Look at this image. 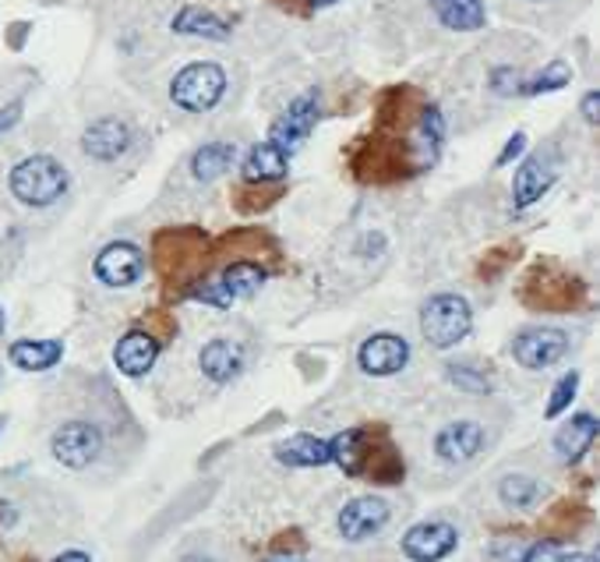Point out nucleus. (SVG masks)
Listing matches in <instances>:
<instances>
[{
  "label": "nucleus",
  "instance_id": "c9c22d12",
  "mask_svg": "<svg viewBox=\"0 0 600 562\" xmlns=\"http://www.w3.org/2000/svg\"><path fill=\"white\" fill-rule=\"evenodd\" d=\"M562 562H597V555H590V552H573V555H562Z\"/></svg>",
  "mask_w": 600,
  "mask_h": 562
},
{
  "label": "nucleus",
  "instance_id": "f3484780",
  "mask_svg": "<svg viewBox=\"0 0 600 562\" xmlns=\"http://www.w3.org/2000/svg\"><path fill=\"white\" fill-rule=\"evenodd\" d=\"M8 358H11L14 369H22V372H47L64 358V344H57V340H18V344H11Z\"/></svg>",
  "mask_w": 600,
  "mask_h": 562
},
{
  "label": "nucleus",
  "instance_id": "dca6fc26",
  "mask_svg": "<svg viewBox=\"0 0 600 562\" xmlns=\"http://www.w3.org/2000/svg\"><path fill=\"white\" fill-rule=\"evenodd\" d=\"M435 11V18L452 33H477L488 22L484 0H427Z\"/></svg>",
  "mask_w": 600,
  "mask_h": 562
},
{
  "label": "nucleus",
  "instance_id": "bb28decb",
  "mask_svg": "<svg viewBox=\"0 0 600 562\" xmlns=\"http://www.w3.org/2000/svg\"><path fill=\"white\" fill-rule=\"evenodd\" d=\"M446 378L452 386H460L466 392H491V378L484 375L477 364H449Z\"/></svg>",
  "mask_w": 600,
  "mask_h": 562
},
{
  "label": "nucleus",
  "instance_id": "e433bc0d",
  "mask_svg": "<svg viewBox=\"0 0 600 562\" xmlns=\"http://www.w3.org/2000/svg\"><path fill=\"white\" fill-rule=\"evenodd\" d=\"M336 0H308V8H333Z\"/></svg>",
  "mask_w": 600,
  "mask_h": 562
},
{
  "label": "nucleus",
  "instance_id": "473e14b6",
  "mask_svg": "<svg viewBox=\"0 0 600 562\" xmlns=\"http://www.w3.org/2000/svg\"><path fill=\"white\" fill-rule=\"evenodd\" d=\"M18 121H22V103L14 100V103H8L4 110H0V135H4V132H11V128H14V124H18Z\"/></svg>",
  "mask_w": 600,
  "mask_h": 562
},
{
  "label": "nucleus",
  "instance_id": "c85d7f7f",
  "mask_svg": "<svg viewBox=\"0 0 600 562\" xmlns=\"http://www.w3.org/2000/svg\"><path fill=\"white\" fill-rule=\"evenodd\" d=\"M520 86H523V75L516 67H495L491 72V92L498 96H520Z\"/></svg>",
  "mask_w": 600,
  "mask_h": 562
},
{
  "label": "nucleus",
  "instance_id": "f704fd0d",
  "mask_svg": "<svg viewBox=\"0 0 600 562\" xmlns=\"http://www.w3.org/2000/svg\"><path fill=\"white\" fill-rule=\"evenodd\" d=\"M265 562H304V559H300V552H276V555H268Z\"/></svg>",
  "mask_w": 600,
  "mask_h": 562
},
{
  "label": "nucleus",
  "instance_id": "ddd939ff",
  "mask_svg": "<svg viewBox=\"0 0 600 562\" xmlns=\"http://www.w3.org/2000/svg\"><path fill=\"white\" fill-rule=\"evenodd\" d=\"M484 428L477 421H455V425H446L435 435V453L446 463H470L480 449H484Z\"/></svg>",
  "mask_w": 600,
  "mask_h": 562
},
{
  "label": "nucleus",
  "instance_id": "4c0bfd02",
  "mask_svg": "<svg viewBox=\"0 0 600 562\" xmlns=\"http://www.w3.org/2000/svg\"><path fill=\"white\" fill-rule=\"evenodd\" d=\"M0 329H4V312H0Z\"/></svg>",
  "mask_w": 600,
  "mask_h": 562
},
{
  "label": "nucleus",
  "instance_id": "4468645a",
  "mask_svg": "<svg viewBox=\"0 0 600 562\" xmlns=\"http://www.w3.org/2000/svg\"><path fill=\"white\" fill-rule=\"evenodd\" d=\"M155 358H160V344H155V336L146 333V329H132L127 336H121L117 347H113V361H117V369L127 378L149 375Z\"/></svg>",
  "mask_w": 600,
  "mask_h": 562
},
{
  "label": "nucleus",
  "instance_id": "412c9836",
  "mask_svg": "<svg viewBox=\"0 0 600 562\" xmlns=\"http://www.w3.org/2000/svg\"><path fill=\"white\" fill-rule=\"evenodd\" d=\"M276 460L287 463V467H325L328 463V439L293 435V439L276 446Z\"/></svg>",
  "mask_w": 600,
  "mask_h": 562
},
{
  "label": "nucleus",
  "instance_id": "a878e982",
  "mask_svg": "<svg viewBox=\"0 0 600 562\" xmlns=\"http://www.w3.org/2000/svg\"><path fill=\"white\" fill-rule=\"evenodd\" d=\"M573 82V67L565 61H551L545 72H537L534 78H526L520 86V96H540V92H559Z\"/></svg>",
  "mask_w": 600,
  "mask_h": 562
},
{
  "label": "nucleus",
  "instance_id": "2eb2a0df",
  "mask_svg": "<svg viewBox=\"0 0 600 562\" xmlns=\"http://www.w3.org/2000/svg\"><path fill=\"white\" fill-rule=\"evenodd\" d=\"M198 364L212 383H234L245 369V347L234 340H209L198 354Z\"/></svg>",
  "mask_w": 600,
  "mask_h": 562
},
{
  "label": "nucleus",
  "instance_id": "20e7f679",
  "mask_svg": "<svg viewBox=\"0 0 600 562\" xmlns=\"http://www.w3.org/2000/svg\"><path fill=\"white\" fill-rule=\"evenodd\" d=\"M318 117H322V96H318V89L300 92L297 100L276 117L273 132H268V146H276V149L283 152V157L290 160L293 152L311 138V132H314V124H318Z\"/></svg>",
  "mask_w": 600,
  "mask_h": 562
},
{
  "label": "nucleus",
  "instance_id": "7ed1b4c3",
  "mask_svg": "<svg viewBox=\"0 0 600 562\" xmlns=\"http://www.w3.org/2000/svg\"><path fill=\"white\" fill-rule=\"evenodd\" d=\"M226 92V72L212 61H195L188 67H180L170 82V100L174 107L188 110V114H205L212 110Z\"/></svg>",
  "mask_w": 600,
  "mask_h": 562
},
{
  "label": "nucleus",
  "instance_id": "39448f33",
  "mask_svg": "<svg viewBox=\"0 0 600 562\" xmlns=\"http://www.w3.org/2000/svg\"><path fill=\"white\" fill-rule=\"evenodd\" d=\"M50 453L61 467L85 471L89 463L99 460V453H103V432H99L92 421H67V425L53 432Z\"/></svg>",
  "mask_w": 600,
  "mask_h": 562
},
{
  "label": "nucleus",
  "instance_id": "a211bd4d",
  "mask_svg": "<svg viewBox=\"0 0 600 562\" xmlns=\"http://www.w3.org/2000/svg\"><path fill=\"white\" fill-rule=\"evenodd\" d=\"M290 171V160L283 157L276 146H251V152L245 157V180L248 185H265V180H283Z\"/></svg>",
  "mask_w": 600,
  "mask_h": 562
},
{
  "label": "nucleus",
  "instance_id": "393cba45",
  "mask_svg": "<svg viewBox=\"0 0 600 562\" xmlns=\"http://www.w3.org/2000/svg\"><path fill=\"white\" fill-rule=\"evenodd\" d=\"M498 499H502L509 510H530L540 499V485L526 474H509L502 477V485H498Z\"/></svg>",
  "mask_w": 600,
  "mask_h": 562
},
{
  "label": "nucleus",
  "instance_id": "72a5a7b5",
  "mask_svg": "<svg viewBox=\"0 0 600 562\" xmlns=\"http://www.w3.org/2000/svg\"><path fill=\"white\" fill-rule=\"evenodd\" d=\"M53 562H92V559L85 555V552H78V548H71V552H61Z\"/></svg>",
  "mask_w": 600,
  "mask_h": 562
},
{
  "label": "nucleus",
  "instance_id": "423d86ee",
  "mask_svg": "<svg viewBox=\"0 0 600 562\" xmlns=\"http://www.w3.org/2000/svg\"><path fill=\"white\" fill-rule=\"evenodd\" d=\"M565 354H568V333L562 329L537 326V329L516 333V340H512V358L530 372H545L551 364H559Z\"/></svg>",
  "mask_w": 600,
  "mask_h": 562
},
{
  "label": "nucleus",
  "instance_id": "c756f323",
  "mask_svg": "<svg viewBox=\"0 0 600 562\" xmlns=\"http://www.w3.org/2000/svg\"><path fill=\"white\" fill-rule=\"evenodd\" d=\"M523 562H562V548L559 541H537L530 552L523 555Z\"/></svg>",
  "mask_w": 600,
  "mask_h": 562
},
{
  "label": "nucleus",
  "instance_id": "2f4dec72",
  "mask_svg": "<svg viewBox=\"0 0 600 562\" xmlns=\"http://www.w3.org/2000/svg\"><path fill=\"white\" fill-rule=\"evenodd\" d=\"M579 110H583V121H587V124H597V121H600V92H587V96H583Z\"/></svg>",
  "mask_w": 600,
  "mask_h": 562
},
{
  "label": "nucleus",
  "instance_id": "f03ea898",
  "mask_svg": "<svg viewBox=\"0 0 600 562\" xmlns=\"http://www.w3.org/2000/svg\"><path fill=\"white\" fill-rule=\"evenodd\" d=\"M470 326H474V315H470V304L460 294H435V298H427V304L421 308V333H424V340L438 350L463 344Z\"/></svg>",
  "mask_w": 600,
  "mask_h": 562
},
{
  "label": "nucleus",
  "instance_id": "f8f14e48",
  "mask_svg": "<svg viewBox=\"0 0 600 562\" xmlns=\"http://www.w3.org/2000/svg\"><path fill=\"white\" fill-rule=\"evenodd\" d=\"M132 149V128L117 117H99L82 135V152L96 163H113Z\"/></svg>",
  "mask_w": 600,
  "mask_h": 562
},
{
  "label": "nucleus",
  "instance_id": "b1692460",
  "mask_svg": "<svg viewBox=\"0 0 600 562\" xmlns=\"http://www.w3.org/2000/svg\"><path fill=\"white\" fill-rule=\"evenodd\" d=\"M364 449H367V439L364 432H339L328 439V463H339L347 474H361V463H364Z\"/></svg>",
  "mask_w": 600,
  "mask_h": 562
},
{
  "label": "nucleus",
  "instance_id": "4be33fe9",
  "mask_svg": "<svg viewBox=\"0 0 600 562\" xmlns=\"http://www.w3.org/2000/svg\"><path fill=\"white\" fill-rule=\"evenodd\" d=\"M234 160H237V149L230 142H209L191 157V177L209 185V180H216L230 171Z\"/></svg>",
  "mask_w": 600,
  "mask_h": 562
},
{
  "label": "nucleus",
  "instance_id": "aec40b11",
  "mask_svg": "<svg viewBox=\"0 0 600 562\" xmlns=\"http://www.w3.org/2000/svg\"><path fill=\"white\" fill-rule=\"evenodd\" d=\"M174 33L180 36H198V39H230V25L220 15H212L209 8H180L174 15Z\"/></svg>",
  "mask_w": 600,
  "mask_h": 562
},
{
  "label": "nucleus",
  "instance_id": "6e6552de",
  "mask_svg": "<svg viewBox=\"0 0 600 562\" xmlns=\"http://www.w3.org/2000/svg\"><path fill=\"white\" fill-rule=\"evenodd\" d=\"M554 177H559V152L554 149L526 157V163L516 171V180H512V205L530 209L534 202H540V195H548Z\"/></svg>",
  "mask_w": 600,
  "mask_h": 562
},
{
  "label": "nucleus",
  "instance_id": "5701e85b",
  "mask_svg": "<svg viewBox=\"0 0 600 562\" xmlns=\"http://www.w3.org/2000/svg\"><path fill=\"white\" fill-rule=\"evenodd\" d=\"M441 142H446V117H441L438 107H424L421 124H417V157H421V166H432L438 160Z\"/></svg>",
  "mask_w": 600,
  "mask_h": 562
},
{
  "label": "nucleus",
  "instance_id": "9b49d317",
  "mask_svg": "<svg viewBox=\"0 0 600 562\" xmlns=\"http://www.w3.org/2000/svg\"><path fill=\"white\" fill-rule=\"evenodd\" d=\"M389 502L378 496H357L339 510V534L342 541H367L371 534H378L389 524Z\"/></svg>",
  "mask_w": 600,
  "mask_h": 562
},
{
  "label": "nucleus",
  "instance_id": "cd10ccee",
  "mask_svg": "<svg viewBox=\"0 0 600 562\" xmlns=\"http://www.w3.org/2000/svg\"><path fill=\"white\" fill-rule=\"evenodd\" d=\"M576 389H579V372H568L562 375L559 383H554V392H551V400H548V417H559L568 411V403L576 400Z\"/></svg>",
  "mask_w": 600,
  "mask_h": 562
},
{
  "label": "nucleus",
  "instance_id": "1a4fd4ad",
  "mask_svg": "<svg viewBox=\"0 0 600 562\" xmlns=\"http://www.w3.org/2000/svg\"><path fill=\"white\" fill-rule=\"evenodd\" d=\"M460 545V530L446 520H432V524H413L403 534V555L413 562H441L455 552Z\"/></svg>",
  "mask_w": 600,
  "mask_h": 562
},
{
  "label": "nucleus",
  "instance_id": "9d476101",
  "mask_svg": "<svg viewBox=\"0 0 600 562\" xmlns=\"http://www.w3.org/2000/svg\"><path fill=\"white\" fill-rule=\"evenodd\" d=\"M410 361V344L403 336L396 333H375L367 336L357 350V364H361L364 375H375V378H385V375H396L403 372Z\"/></svg>",
  "mask_w": 600,
  "mask_h": 562
},
{
  "label": "nucleus",
  "instance_id": "7c9ffc66",
  "mask_svg": "<svg viewBox=\"0 0 600 562\" xmlns=\"http://www.w3.org/2000/svg\"><path fill=\"white\" fill-rule=\"evenodd\" d=\"M523 149H526V135H523V132H516V135H512V138H509V142H505V149H502V157H498V160H495V166H509L512 160H516V157H520V152H523Z\"/></svg>",
  "mask_w": 600,
  "mask_h": 562
},
{
  "label": "nucleus",
  "instance_id": "58836bf2",
  "mask_svg": "<svg viewBox=\"0 0 600 562\" xmlns=\"http://www.w3.org/2000/svg\"><path fill=\"white\" fill-rule=\"evenodd\" d=\"M0 428H4V421H0Z\"/></svg>",
  "mask_w": 600,
  "mask_h": 562
},
{
  "label": "nucleus",
  "instance_id": "6ab92c4d",
  "mask_svg": "<svg viewBox=\"0 0 600 562\" xmlns=\"http://www.w3.org/2000/svg\"><path fill=\"white\" fill-rule=\"evenodd\" d=\"M597 417L593 414H576L568 425L559 432V439H554V449H559V457L568 460V463H576L587 457V449L593 446L597 439Z\"/></svg>",
  "mask_w": 600,
  "mask_h": 562
},
{
  "label": "nucleus",
  "instance_id": "0eeeda50",
  "mask_svg": "<svg viewBox=\"0 0 600 562\" xmlns=\"http://www.w3.org/2000/svg\"><path fill=\"white\" fill-rule=\"evenodd\" d=\"M92 273L107 287H132L146 276V251L132 241H113L96 255Z\"/></svg>",
  "mask_w": 600,
  "mask_h": 562
},
{
  "label": "nucleus",
  "instance_id": "f257e3e1",
  "mask_svg": "<svg viewBox=\"0 0 600 562\" xmlns=\"http://www.w3.org/2000/svg\"><path fill=\"white\" fill-rule=\"evenodd\" d=\"M8 188H11V195L22 205L47 209V205H53L67 191V171L61 166V160H53V157H47V152H39V157H25L22 163L11 166Z\"/></svg>",
  "mask_w": 600,
  "mask_h": 562
}]
</instances>
